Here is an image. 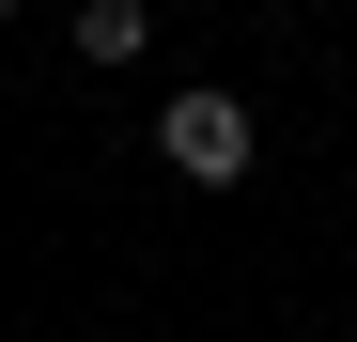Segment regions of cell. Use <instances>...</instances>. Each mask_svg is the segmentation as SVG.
<instances>
[{
    "label": "cell",
    "mask_w": 357,
    "mask_h": 342,
    "mask_svg": "<svg viewBox=\"0 0 357 342\" xmlns=\"http://www.w3.org/2000/svg\"><path fill=\"white\" fill-rule=\"evenodd\" d=\"M140 47H155V16H140V0H78V63H93V78H125Z\"/></svg>",
    "instance_id": "2"
},
{
    "label": "cell",
    "mask_w": 357,
    "mask_h": 342,
    "mask_svg": "<svg viewBox=\"0 0 357 342\" xmlns=\"http://www.w3.org/2000/svg\"><path fill=\"white\" fill-rule=\"evenodd\" d=\"M155 171L171 187H249L264 171V140H249V94H218V78H187V94H155Z\"/></svg>",
    "instance_id": "1"
},
{
    "label": "cell",
    "mask_w": 357,
    "mask_h": 342,
    "mask_svg": "<svg viewBox=\"0 0 357 342\" xmlns=\"http://www.w3.org/2000/svg\"><path fill=\"white\" fill-rule=\"evenodd\" d=\"M0 31H16V0H0Z\"/></svg>",
    "instance_id": "3"
}]
</instances>
